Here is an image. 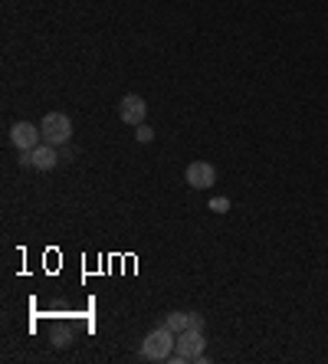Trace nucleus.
Listing matches in <instances>:
<instances>
[{
    "mask_svg": "<svg viewBox=\"0 0 328 364\" xmlns=\"http://www.w3.org/2000/svg\"><path fill=\"white\" fill-rule=\"evenodd\" d=\"M203 328H184L177 335V345H174V354L167 361L174 364H194V361H203Z\"/></svg>",
    "mask_w": 328,
    "mask_h": 364,
    "instance_id": "2",
    "label": "nucleus"
},
{
    "mask_svg": "<svg viewBox=\"0 0 328 364\" xmlns=\"http://www.w3.org/2000/svg\"><path fill=\"white\" fill-rule=\"evenodd\" d=\"M184 181H188V188L194 190H207L217 184V167L210 161H190L188 171H184Z\"/></svg>",
    "mask_w": 328,
    "mask_h": 364,
    "instance_id": "5",
    "label": "nucleus"
},
{
    "mask_svg": "<svg viewBox=\"0 0 328 364\" xmlns=\"http://www.w3.org/2000/svg\"><path fill=\"white\" fill-rule=\"evenodd\" d=\"M164 325L171 328L174 335H181L184 328H203V318L194 312H171L167 318H164Z\"/></svg>",
    "mask_w": 328,
    "mask_h": 364,
    "instance_id": "8",
    "label": "nucleus"
},
{
    "mask_svg": "<svg viewBox=\"0 0 328 364\" xmlns=\"http://www.w3.org/2000/svg\"><path fill=\"white\" fill-rule=\"evenodd\" d=\"M10 141L17 151H33L37 145H43V128L33 122H17L10 125Z\"/></svg>",
    "mask_w": 328,
    "mask_h": 364,
    "instance_id": "4",
    "label": "nucleus"
},
{
    "mask_svg": "<svg viewBox=\"0 0 328 364\" xmlns=\"http://www.w3.org/2000/svg\"><path fill=\"white\" fill-rule=\"evenodd\" d=\"M60 151H56V145H50V141H43V145H37V148L30 151V161H33V167L37 171H53L56 164H60Z\"/></svg>",
    "mask_w": 328,
    "mask_h": 364,
    "instance_id": "7",
    "label": "nucleus"
},
{
    "mask_svg": "<svg viewBox=\"0 0 328 364\" xmlns=\"http://www.w3.org/2000/svg\"><path fill=\"white\" fill-rule=\"evenodd\" d=\"M66 345H69V331H56V348H66Z\"/></svg>",
    "mask_w": 328,
    "mask_h": 364,
    "instance_id": "11",
    "label": "nucleus"
},
{
    "mask_svg": "<svg viewBox=\"0 0 328 364\" xmlns=\"http://www.w3.org/2000/svg\"><path fill=\"white\" fill-rule=\"evenodd\" d=\"M145 115H148V102L141 99V95H125V99L118 102V118L125 125H141Z\"/></svg>",
    "mask_w": 328,
    "mask_h": 364,
    "instance_id": "6",
    "label": "nucleus"
},
{
    "mask_svg": "<svg viewBox=\"0 0 328 364\" xmlns=\"http://www.w3.org/2000/svg\"><path fill=\"white\" fill-rule=\"evenodd\" d=\"M210 210H214V214H227V210H230V197H214V201H210Z\"/></svg>",
    "mask_w": 328,
    "mask_h": 364,
    "instance_id": "10",
    "label": "nucleus"
},
{
    "mask_svg": "<svg viewBox=\"0 0 328 364\" xmlns=\"http://www.w3.org/2000/svg\"><path fill=\"white\" fill-rule=\"evenodd\" d=\"M39 128H43V141H50L56 148H63L66 141L73 138V118L66 112H50L39 122Z\"/></svg>",
    "mask_w": 328,
    "mask_h": 364,
    "instance_id": "3",
    "label": "nucleus"
},
{
    "mask_svg": "<svg viewBox=\"0 0 328 364\" xmlns=\"http://www.w3.org/2000/svg\"><path fill=\"white\" fill-rule=\"evenodd\" d=\"M174 345H177L174 331L167 325H158L148 331V338L141 345V358H145V361H167V358L174 354Z\"/></svg>",
    "mask_w": 328,
    "mask_h": 364,
    "instance_id": "1",
    "label": "nucleus"
},
{
    "mask_svg": "<svg viewBox=\"0 0 328 364\" xmlns=\"http://www.w3.org/2000/svg\"><path fill=\"white\" fill-rule=\"evenodd\" d=\"M135 138H138L141 145H148V141L154 138V131H152V125H145V122H141V125H135Z\"/></svg>",
    "mask_w": 328,
    "mask_h": 364,
    "instance_id": "9",
    "label": "nucleus"
}]
</instances>
